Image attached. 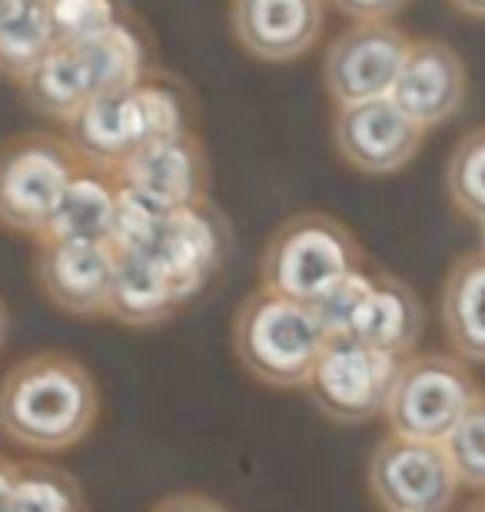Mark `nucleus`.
Here are the masks:
<instances>
[{
	"mask_svg": "<svg viewBox=\"0 0 485 512\" xmlns=\"http://www.w3.org/2000/svg\"><path fill=\"white\" fill-rule=\"evenodd\" d=\"M100 393L77 356L44 350L0 380V433L30 453H67L97 426Z\"/></svg>",
	"mask_w": 485,
	"mask_h": 512,
	"instance_id": "f257e3e1",
	"label": "nucleus"
},
{
	"mask_svg": "<svg viewBox=\"0 0 485 512\" xmlns=\"http://www.w3.org/2000/svg\"><path fill=\"white\" fill-rule=\"evenodd\" d=\"M230 343L250 380L270 389H303L329 333L313 306L260 286L236 306Z\"/></svg>",
	"mask_w": 485,
	"mask_h": 512,
	"instance_id": "f03ea898",
	"label": "nucleus"
},
{
	"mask_svg": "<svg viewBox=\"0 0 485 512\" xmlns=\"http://www.w3.org/2000/svg\"><path fill=\"white\" fill-rule=\"evenodd\" d=\"M363 270V247L343 220L323 210L293 213L260 253L263 290L316 306L339 283Z\"/></svg>",
	"mask_w": 485,
	"mask_h": 512,
	"instance_id": "7ed1b4c3",
	"label": "nucleus"
},
{
	"mask_svg": "<svg viewBox=\"0 0 485 512\" xmlns=\"http://www.w3.org/2000/svg\"><path fill=\"white\" fill-rule=\"evenodd\" d=\"M80 167L67 137L47 130L7 137L0 143V227L37 240Z\"/></svg>",
	"mask_w": 485,
	"mask_h": 512,
	"instance_id": "20e7f679",
	"label": "nucleus"
},
{
	"mask_svg": "<svg viewBox=\"0 0 485 512\" xmlns=\"http://www.w3.org/2000/svg\"><path fill=\"white\" fill-rule=\"evenodd\" d=\"M479 393L476 373L456 353H412L399 363L383 416L392 436L446 443Z\"/></svg>",
	"mask_w": 485,
	"mask_h": 512,
	"instance_id": "39448f33",
	"label": "nucleus"
},
{
	"mask_svg": "<svg viewBox=\"0 0 485 512\" xmlns=\"http://www.w3.org/2000/svg\"><path fill=\"white\" fill-rule=\"evenodd\" d=\"M396 356L379 353L373 346L356 343L349 336H329L306 380V396L319 413L333 423L359 426L383 416L392 383L399 373Z\"/></svg>",
	"mask_w": 485,
	"mask_h": 512,
	"instance_id": "423d86ee",
	"label": "nucleus"
},
{
	"mask_svg": "<svg viewBox=\"0 0 485 512\" xmlns=\"http://www.w3.org/2000/svg\"><path fill=\"white\" fill-rule=\"evenodd\" d=\"M366 486L379 512H449L459 479L442 443L386 436L366 463Z\"/></svg>",
	"mask_w": 485,
	"mask_h": 512,
	"instance_id": "0eeeda50",
	"label": "nucleus"
},
{
	"mask_svg": "<svg viewBox=\"0 0 485 512\" xmlns=\"http://www.w3.org/2000/svg\"><path fill=\"white\" fill-rule=\"evenodd\" d=\"M412 37L392 20H353L329 40L323 87L336 107L389 97Z\"/></svg>",
	"mask_w": 485,
	"mask_h": 512,
	"instance_id": "6e6552de",
	"label": "nucleus"
},
{
	"mask_svg": "<svg viewBox=\"0 0 485 512\" xmlns=\"http://www.w3.org/2000/svg\"><path fill=\"white\" fill-rule=\"evenodd\" d=\"M233 250V230L210 200L200 207L173 210L160 220L157 233L143 250L160 273L167 276L170 290L177 293L180 306L200 296L216 276L223 273Z\"/></svg>",
	"mask_w": 485,
	"mask_h": 512,
	"instance_id": "1a4fd4ad",
	"label": "nucleus"
},
{
	"mask_svg": "<svg viewBox=\"0 0 485 512\" xmlns=\"http://www.w3.org/2000/svg\"><path fill=\"white\" fill-rule=\"evenodd\" d=\"M426 130L402 114L389 97L336 107L333 147L346 167L366 177H389L406 170L422 150Z\"/></svg>",
	"mask_w": 485,
	"mask_h": 512,
	"instance_id": "9d476101",
	"label": "nucleus"
},
{
	"mask_svg": "<svg viewBox=\"0 0 485 512\" xmlns=\"http://www.w3.org/2000/svg\"><path fill=\"white\" fill-rule=\"evenodd\" d=\"M113 177L123 190L137 193L163 213L210 200V160L196 133L147 143Z\"/></svg>",
	"mask_w": 485,
	"mask_h": 512,
	"instance_id": "9b49d317",
	"label": "nucleus"
},
{
	"mask_svg": "<svg viewBox=\"0 0 485 512\" xmlns=\"http://www.w3.org/2000/svg\"><path fill=\"white\" fill-rule=\"evenodd\" d=\"M469 97V74L456 47L446 40H412L389 100L422 130L446 127Z\"/></svg>",
	"mask_w": 485,
	"mask_h": 512,
	"instance_id": "f8f14e48",
	"label": "nucleus"
},
{
	"mask_svg": "<svg viewBox=\"0 0 485 512\" xmlns=\"http://www.w3.org/2000/svg\"><path fill=\"white\" fill-rule=\"evenodd\" d=\"M329 0H230V30L263 64L306 57L326 30Z\"/></svg>",
	"mask_w": 485,
	"mask_h": 512,
	"instance_id": "ddd939ff",
	"label": "nucleus"
},
{
	"mask_svg": "<svg viewBox=\"0 0 485 512\" xmlns=\"http://www.w3.org/2000/svg\"><path fill=\"white\" fill-rule=\"evenodd\" d=\"M40 293L70 316H107L113 283L110 243H54L40 240L34 256Z\"/></svg>",
	"mask_w": 485,
	"mask_h": 512,
	"instance_id": "4468645a",
	"label": "nucleus"
},
{
	"mask_svg": "<svg viewBox=\"0 0 485 512\" xmlns=\"http://www.w3.org/2000/svg\"><path fill=\"white\" fill-rule=\"evenodd\" d=\"M64 127H67V143L74 147L80 163L107 173H117L133 153L150 143L137 84L94 97Z\"/></svg>",
	"mask_w": 485,
	"mask_h": 512,
	"instance_id": "2eb2a0df",
	"label": "nucleus"
},
{
	"mask_svg": "<svg viewBox=\"0 0 485 512\" xmlns=\"http://www.w3.org/2000/svg\"><path fill=\"white\" fill-rule=\"evenodd\" d=\"M422 326H426V313H422L419 293L396 273L369 270L366 293L346 330L349 340L366 343L396 360H409L419 346Z\"/></svg>",
	"mask_w": 485,
	"mask_h": 512,
	"instance_id": "dca6fc26",
	"label": "nucleus"
},
{
	"mask_svg": "<svg viewBox=\"0 0 485 512\" xmlns=\"http://www.w3.org/2000/svg\"><path fill=\"white\" fill-rule=\"evenodd\" d=\"M17 90L34 114L57 120V124H70L90 100L100 97V80L94 74V64H90L84 44H57L20 80Z\"/></svg>",
	"mask_w": 485,
	"mask_h": 512,
	"instance_id": "f3484780",
	"label": "nucleus"
},
{
	"mask_svg": "<svg viewBox=\"0 0 485 512\" xmlns=\"http://www.w3.org/2000/svg\"><path fill=\"white\" fill-rule=\"evenodd\" d=\"M120 183L107 170L80 167L67 183L64 197L50 213L40 240L54 243H110L117 223Z\"/></svg>",
	"mask_w": 485,
	"mask_h": 512,
	"instance_id": "a211bd4d",
	"label": "nucleus"
},
{
	"mask_svg": "<svg viewBox=\"0 0 485 512\" xmlns=\"http://www.w3.org/2000/svg\"><path fill=\"white\" fill-rule=\"evenodd\" d=\"M180 310L177 293L170 290L167 276L147 253L137 250H113V283L107 316L133 330L167 323Z\"/></svg>",
	"mask_w": 485,
	"mask_h": 512,
	"instance_id": "6ab92c4d",
	"label": "nucleus"
},
{
	"mask_svg": "<svg viewBox=\"0 0 485 512\" xmlns=\"http://www.w3.org/2000/svg\"><path fill=\"white\" fill-rule=\"evenodd\" d=\"M439 316L452 353L462 363H485V253H466L449 266Z\"/></svg>",
	"mask_w": 485,
	"mask_h": 512,
	"instance_id": "aec40b11",
	"label": "nucleus"
},
{
	"mask_svg": "<svg viewBox=\"0 0 485 512\" xmlns=\"http://www.w3.org/2000/svg\"><path fill=\"white\" fill-rule=\"evenodd\" d=\"M44 0H4L0 4V77L20 84L54 50Z\"/></svg>",
	"mask_w": 485,
	"mask_h": 512,
	"instance_id": "412c9836",
	"label": "nucleus"
},
{
	"mask_svg": "<svg viewBox=\"0 0 485 512\" xmlns=\"http://www.w3.org/2000/svg\"><path fill=\"white\" fill-rule=\"evenodd\" d=\"M7 512H87V499L77 476H70L67 469L24 459L17 463Z\"/></svg>",
	"mask_w": 485,
	"mask_h": 512,
	"instance_id": "4be33fe9",
	"label": "nucleus"
},
{
	"mask_svg": "<svg viewBox=\"0 0 485 512\" xmlns=\"http://www.w3.org/2000/svg\"><path fill=\"white\" fill-rule=\"evenodd\" d=\"M446 193L462 217L485 223V124L462 133L446 160Z\"/></svg>",
	"mask_w": 485,
	"mask_h": 512,
	"instance_id": "5701e85b",
	"label": "nucleus"
},
{
	"mask_svg": "<svg viewBox=\"0 0 485 512\" xmlns=\"http://www.w3.org/2000/svg\"><path fill=\"white\" fill-rule=\"evenodd\" d=\"M442 449L456 469L459 486L485 493V393L472 399V406L442 443Z\"/></svg>",
	"mask_w": 485,
	"mask_h": 512,
	"instance_id": "b1692460",
	"label": "nucleus"
},
{
	"mask_svg": "<svg viewBox=\"0 0 485 512\" xmlns=\"http://www.w3.org/2000/svg\"><path fill=\"white\" fill-rule=\"evenodd\" d=\"M54 44L77 47L87 44L117 24V4L113 0H44Z\"/></svg>",
	"mask_w": 485,
	"mask_h": 512,
	"instance_id": "393cba45",
	"label": "nucleus"
},
{
	"mask_svg": "<svg viewBox=\"0 0 485 512\" xmlns=\"http://www.w3.org/2000/svg\"><path fill=\"white\" fill-rule=\"evenodd\" d=\"M329 4L343 10L349 20H392L409 7V0H329Z\"/></svg>",
	"mask_w": 485,
	"mask_h": 512,
	"instance_id": "a878e982",
	"label": "nucleus"
},
{
	"mask_svg": "<svg viewBox=\"0 0 485 512\" xmlns=\"http://www.w3.org/2000/svg\"><path fill=\"white\" fill-rule=\"evenodd\" d=\"M150 512H230V509L206 493H173L163 496Z\"/></svg>",
	"mask_w": 485,
	"mask_h": 512,
	"instance_id": "bb28decb",
	"label": "nucleus"
},
{
	"mask_svg": "<svg viewBox=\"0 0 485 512\" xmlns=\"http://www.w3.org/2000/svg\"><path fill=\"white\" fill-rule=\"evenodd\" d=\"M14 473H17V459H10L0 453V512H7L10 506V489H14Z\"/></svg>",
	"mask_w": 485,
	"mask_h": 512,
	"instance_id": "cd10ccee",
	"label": "nucleus"
},
{
	"mask_svg": "<svg viewBox=\"0 0 485 512\" xmlns=\"http://www.w3.org/2000/svg\"><path fill=\"white\" fill-rule=\"evenodd\" d=\"M452 10H459L462 17L472 20H485V0H449Z\"/></svg>",
	"mask_w": 485,
	"mask_h": 512,
	"instance_id": "c85d7f7f",
	"label": "nucleus"
},
{
	"mask_svg": "<svg viewBox=\"0 0 485 512\" xmlns=\"http://www.w3.org/2000/svg\"><path fill=\"white\" fill-rule=\"evenodd\" d=\"M7 330H10V316H7L4 300H0V350H4V343H7Z\"/></svg>",
	"mask_w": 485,
	"mask_h": 512,
	"instance_id": "c756f323",
	"label": "nucleus"
},
{
	"mask_svg": "<svg viewBox=\"0 0 485 512\" xmlns=\"http://www.w3.org/2000/svg\"><path fill=\"white\" fill-rule=\"evenodd\" d=\"M462 512H485V493H479L476 499H472V503L462 506Z\"/></svg>",
	"mask_w": 485,
	"mask_h": 512,
	"instance_id": "7c9ffc66",
	"label": "nucleus"
},
{
	"mask_svg": "<svg viewBox=\"0 0 485 512\" xmlns=\"http://www.w3.org/2000/svg\"><path fill=\"white\" fill-rule=\"evenodd\" d=\"M479 253H485V223H482V250Z\"/></svg>",
	"mask_w": 485,
	"mask_h": 512,
	"instance_id": "2f4dec72",
	"label": "nucleus"
},
{
	"mask_svg": "<svg viewBox=\"0 0 485 512\" xmlns=\"http://www.w3.org/2000/svg\"><path fill=\"white\" fill-rule=\"evenodd\" d=\"M0 4H4V0H0Z\"/></svg>",
	"mask_w": 485,
	"mask_h": 512,
	"instance_id": "473e14b6",
	"label": "nucleus"
}]
</instances>
